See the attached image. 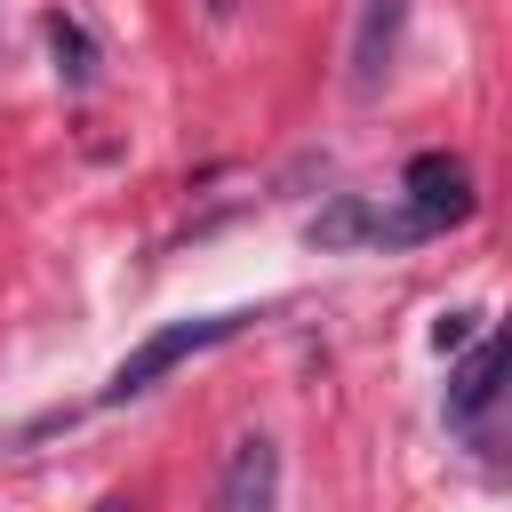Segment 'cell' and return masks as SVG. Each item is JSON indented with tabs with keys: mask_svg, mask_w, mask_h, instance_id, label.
Masks as SVG:
<instances>
[{
	"mask_svg": "<svg viewBox=\"0 0 512 512\" xmlns=\"http://www.w3.org/2000/svg\"><path fill=\"white\" fill-rule=\"evenodd\" d=\"M248 320H256V312L240 304V312H192V320H168V328H152V336H144V344H136V352L112 368V384L96 392V408H128V400H144V392H152L168 368H184L192 352H208V344L240 336Z\"/></svg>",
	"mask_w": 512,
	"mask_h": 512,
	"instance_id": "6da1fadb",
	"label": "cell"
},
{
	"mask_svg": "<svg viewBox=\"0 0 512 512\" xmlns=\"http://www.w3.org/2000/svg\"><path fill=\"white\" fill-rule=\"evenodd\" d=\"M400 192H408V216H416L424 232H448V224L472 216V168L448 160V152H416L408 176H400Z\"/></svg>",
	"mask_w": 512,
	"mask_h": 512,
	"instance_id": "7a4b0ae2",
	"label": "cell"
},
{
	"mask_svg": "<svg viewBox=\"0 0 512 512\" xmlns=\"http://www.w3.org/2000/svg\"><path fill=\"white\" fill-rule=\"evenodd\" d=\"M216 512H280V440L272 432H240L216 480Z\"/></svg>",
	"mask_w": 512,
	"mask_h": 512,
	"instance_id": "3957f363",
	"label": "cell"
},
{
	"mask_svg": "<svg viewBox=\"0 0 512 512\" xmlns=\"http://www.w3.org/2000/svg\"><path fill=\"white\" fill-rule=\"evenodd\" d=\"M400 24H408V0H360V24H352V96H376L384 72H392V48H400Z\"/></svg>",
	"mask_w": 512,
	"mask_h": 512,
	"instance_id": "277c9868",
	"label": "cell"
},
{
	"mask_svg": "<svg viewBox=\"0 0 512 512\" xmlns=\"http://www.w3.org/2000/svg\"><path fill=\"white\" fill-rule=\"evenodd\" d=\"M496 392H504V344H496V336H472L464 368L448 376V408H440V416H448L456 432H472V424L496 408Z\"/></svg>",
	"mask_w": 512,
	"mask_h": 512,
	"instance_id": "5b68a950",
	"label": "cell"
},
{
	"mask_svg": "<svg viewBox=\"0 0 512 512\" xmlns=\"http://www.w3.org/2000/svg\"><path fill=\"white\" fill-rule=\"evenodd\" d=\"M320 256H336V248H376V208L360 200V192H336L320 216H312V232H304Z\"/></svg>",
	"mask_w": 512,
	"mask_h": 512,
	"instance_id": "8992f818",
	"label": "cell"
},
{
	"mask_svg": "<svg viewBox=\"0 0 512 512\" xmlns=\"http://www.w3.org/2000/svg\"><path fill=\"white\" fill-rule=\"evenodd\" d=\"M48 48H56L64 88H88V80H96V64H104V56H96V40H88V24H80V16H64V8L48 16Z\"/></svg>",
	"mask_w": 512,
	"mask_h": 512,
	"instance_id": "52a82bcc",
	"label": "cell"
},
{
	"mask_svg": "<svg viewBox=\"0 0 512 512\" xmlns=\"http://www.w3.org/2000/svg\"><path fill=\"white\" fill-rule=\"evenodd\" d=\"M472 336H480V312H440V320H432V344H440V352H464Z\"/></svg>",
	"mask_w": 512,
	"mask_h": 512,
	"instance_id": "ba28073f",
	"label": "cell"
},
{
	"mask_svg": "<svg viewBox=\"0 0 512 512\" xmlns=\"http://www.w3.org/2000/svg\"><path fill=\"white\" fill-rule=\"evenodd\" d=\"M208 8H216V16H232V8H240V0H208Z\"/></svg>",
	"mask_w": 512,
	"mask_h": 512,
	"instance_id": "9c48e42d",
	"label": "cell"
}]
</instances>
